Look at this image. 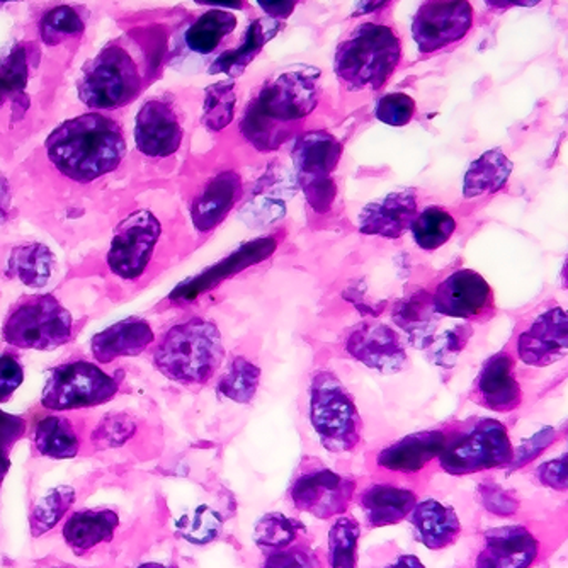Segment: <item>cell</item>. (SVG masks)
I'll return each mask as SVG.
<instances>
[{
  "mask_svg": "<svg viewBox=\"0 0 568 568\" xmlns=\"http://www.w3.org/2000/svg\"><path fill=\"white\" fill-rule=\"evenodd\" d=\"M400 55V40L392 28L366 22L337 47L334 72L354 91H378L397 69Z\"/></svg>",
  "mask_w": 568,
  "mask_h": 568,
  "instance_id": "5b68a950",
  "label": "cell"
},
{
  "mask_svg": "<svg viewBox=\"0 0 568 568\" xmlns=\"http://www.w3.org/2000/svg\"><path fill=\"white\" fill-rule=\"evenodd\" d=\"M73 504H75V490L72 487L51 488L47 496L38 500L31 513V535L38 538L51 528H55Z\"/></svg>",
  "mask_w": 568,
  "mask_h": 568,
  "instance_id": "f35d334b",
  "label": "cell"
},
{
  "mask_svg": "<svg viewBox=\"0 0 568 568\" xmlns=\"http://www.w3.org/2000/svg\"><path fill=\"white\" fill-rule=\"evenodd\" d=\"M541 555L538 536L523 525L488 529L474 568H531Z\"/></svg>",
  "mask_w": 568,
  "mask_h": 568,
  "instance_id": "2e32d148",
  "label": "cell"
},
{
  "mask_svg": "<svg viewBox=\"0 0 568 568\" xmlns=\"http://www.w3.org/2000/svg\"><path fill=\"white\" fill-rule=\"evenodd\" d=\"M281 30V22L273 18H260L252 21L245 30L242 43L230 51H223L210 67V73H225L230 79L242 75L252 60L260 55L264 44L270 43Z\"/></svg>",
  "mask_w": 568,
  "mask_h": 568,
  "instance_id": "83f0119b",
  "label": "cell"
},
{
  "mask_svg": "<svg viewBox=\"0 0 568 568\" xmlns=\"http://www.w3.org/2000/svg\"><path fill=\"white\" fill-rule=\"evenodd\" d=\"M72 315L55 296H34L12 310L2 335L21 349L50 351L69 343Z\"/></svg>",
  "mask_w": 568,
  "mask_h": 568,
  "instance_id": "ba28073f",
  "label": "cell"
},
{
  "mask_svg": "<svg viewBox=\"0 0 568 568\" xmlns=\"http://www.w3.org/2000/svg\"><path fill=\"white\" fill-rule=\"evenodd\" d=\"M474 24L470 2H426L412 21V37L419 51L433 53L462 40Z\"/></svg>",
  "mask_w": 568,
  "mask_h": 568,
  "instance_id": "4fadbf2b",
  "label": "cell"
},
{
  "mask_svg": "<svg viewBox=\"0 0 568 568\" xmlns=\"http://www.w3.org/2000/svg\"><path fill=\"white\" fill-rule=\"evenodd\" d=\"M557 439V433L551 427H545V429L538 430L535 436L529 437L526 442L519 445L518 449H514V459L510 463V468H521L532 459L538 458L551 443Z\"/></svg>",
  "mask_w": 568,
  "mask_h": 568,
  "instance_id": "c3c4849f",
  "label": "cell"
},
{
  "mask_svg": "<svg viewBox=\"0 0 568 568\" xmlns=\"http://www.w3.org/2000/svg\"><path fill=\"white\" fill-rule=\"evenodd\" d=\"M41 38L47 44H59L67 37L81 34L84 31V21L75 9L60 6L51 9L41 19Z\"/></svg>",
  "mask_w": 568,
  "mask_h": 568,
  "instance_id": "60d3db41",
  "label": "cell"
},
{
  "mask_svg": "<svg viewBox=\"0 0 568 568\" xmlns=\"http://www.w3.org/2000/svg\"><path fill=\"white\" fill-rule=\"evenodd\" d=\"M346 351L354 359L383 375L402 372L408 361L398 332L378 322L357 325L347 337Z\"/></svg>",
  "mask_w": 568,
  "mask_h": 568,
  "instance_id": "9a60e30c",
  "label": "cell"
},
{
  "mask_svg": "<svg viewBox=\"0 0 568 568\" xmlns=\"http://www.w3.org/2000/svg\"><path fill=\"white\" fill-rule=\"evenodd\" d=\"M242 193V179L237 172L225 171L215 175L203 187L191 206V219L200 232H210L225 220Z\"/></svg>",
  "mask_w": 568,
  "mask_h": 568,
  "instance_id": "d4e9b609",
  "label": "cell"
},
{
  "mask_svg": "<svg viewBox=\"0 0 568 568\" xmlns=\"http://www.w3.org/2000/svg\"><path fill=\"white\" fill-rule=\"evenodd\" d=\"M12 196L8 179L0 174V223H4L11 210Z\"/></svg>",
  "mask_w": 568,
  "mask_h": 568,
  "instance_id": "816d5d0a",
  "label": "cell"
},
{
  "mask_svg": "<svg viewBox=\"0 0 568 568\" xmlns=\"http://www.w3.org/2000/svg\"><path fill=\"white\" fill-rule=\"evenodd\" d=\"M561 277H564V286L568 290V260L567 263H565L564 267V274H561Z\"/></svg>",
  "mask_w": 568,
  "mask_h": 568,
  "instance_id": "9f6ffc18",
  "label": "cell"
},
{
  "mask_svg": "<svg viewBox=\"0 0 568 568\" xmlns=\"http://www.w3.org/2000/svg\"><path fill=\"white\" fill-rule=\"evenodd\" d=\"M518 356L532 368H547L568 356V310L550 308L518 337Z\"/></svg>",
  "mask_w": 568,
  "mask_h": 568,
  "instance_id": "e0dca14e",
  "label": "cell"
},
{
  "mask_svg": "<svg viewBox=\"0 0 568 568\" xmlns=\"http://www.w3.org/2000/svg\"><path fill=\"white\" fill-rule=\"evenodd\" d=\"M318 75L315 69L292 70L267 82L248 102L241 121L242 135L263 152L280 149L317 108Z\"/></svg>",
  "mask_w": 568,
  "mask_h": 568,
  "instance_id": "6da1fadb",
  "label": "cell"
},
{
  "mask_svg": "<svg viewBox=\"0 0 568 568\" xmlns=\"http://www.w3.org/2000/svg\"><path fill=\"white\" fill-rule=\"evenodd\" d=\"M449 436L443 430H423L408 434L394 445L386 446L376 456V465L394 474H417L424 470L433 459L442 456Z\"/></svg>",
  "mask_w": 568,
  "mask_h": 568,
  "instance_id": "ffe728a7",
  "label": "cell"
},
{
  "mask_svg": "<svg viewBox=\"0 0 568 568\" xmlns=\"http://www.w3.org/2000/svg\"><path fill=\"white\" fill-rule=\"evenodd\" d=\"M22 379H24V373L18 359L9 354L0 356V404L18 390Z\"/></svg>",
  "mask_w": 568,
  "mask_h": 568,
  "instance_id": "f907efd6",
  "label": "cell"
},
{
  "mask_svg": "<svg viewBox=\"0 0 568 568\" xmlns=\"http://www.w3.org/2000/svg\"><path fill=\"white\" fill-rule=\"evenodd\" d=\"M55 257L43 244L22 245L16 248L9 260V276L18 277L30 288H41L53 273Z\"/></svg>",
  "mask_w": 568,
  "mask_h": 568,
  "instance_id": "1f68e13d",
  "label": "cell"
},
{
  "mask_svg": "<svg viewBox=\"0 0 568 568\" xmlns=\"http://www.w3.org/2000/svg\"><path fill=\"white\" fill-rule=\"evenodd\" d=\"M416 113V101L407 94H386L376 102L375 116L382 123L390 126H404L410 123Z\"/></svg>",
  "mask_w": 568,
  "mask_h": 568,
  "instance_id": "7bdbcfd3",
  "label": "cell"
},
{
  "mask_svg": "<svg viewBox=\"0 0 568 568\" xmlns=\"http://www.w3.org/2000/svg\"><path fill=\"white\" fill-rule=\"evenodd\" d=\"M24 433L26 420L22 417L0 410V484L11 468L9 455H11L12 446L24 436Z\"/></svg>",
  "mask_w": 568,
  "mask_h": 568,
  "instance_id": "ee69618b",
  "label": "cell"
},
{
  "mask_svg": "<svg viewBox=\"0 0 568 568\" xmlns=\"http://www.w3.org/2000/svg\"><path fill=\"white\" fill-rule=\"evenodd\" d=\"M357 504L365 514L369 528H386L398 525L410 516L416 507L417 496L410 488L382 481L366 487L359 494Z\"/></svg>",
  "mask_w": 568,
  "mask_h": 568,
  "instance_id": "cb8c5ba5",
  "label": "cell"
},
{
  "mask_svg": "<svg viewBox=\"0 0 568 568\" xmlns=\"http://www.w3.org/2000/svg\"><path fill=\"white\" fill-rule=\"evenodd\" d=\"M118 526H120V518L114 510H79L67 519L63 538L77 555H84L85 551L99 545L110 544Z\"/></svg>",
  "mask_w": 568,
  "mask_h": 568,
  "instance_id": "4316f807",
  "label": "cell"
},
{
  "mask_svg": "<svg viewBox=\"0 0 568 568\" xmlns=\"http://www.w3.org/2000/svg\"><path fill=\"white\" fill-rule=\"evenodd\" d=\"M303 532L305 526L298 519L281 513H270L255 523L254 541L264 554L270 555L293 547Z\"/></svg>",
  "mask_w": 568,
  "mask_h": 568,
  "instance_id": "836d02e7",
  "label": "cell"
},
{
  "mask_svg": "<svg viewBox=\"0 0 568 568\" xmlns=\"http://www.w3.org/2000/svg\"><path fill=\"white\" fill-rule=\"evenodd\" d=\"M174 529L179 538H183L187 544L204 547L213 544L222 535V514L210 506H197L190 513L181 514L174 521Z\"/></svg>",
  "mask_w": 568,
  "mask_h": 568,
  "instance_id": "e575fe53",
  "label": "cell"
},
{
  "mask_svg": "<svg viewBox=\"0 0 568 568\" xmlns=\"http://www.w3.org/2000/svg\"><path fill=\"white\" fill-rule=\"evenodd\" d=\"M47 153L65 178L92 183L121 164L126 142L116 121L89 113L60 124L47 139Z\"/></svg>",
  "mask_w": 568,
  "mask_h": 568,
  "instance_id": "7a4b0ae2",
  "label": "cell"
},
{
  "mask_svg": "<svg viewBox=\"0 0 568 568\" xmlns=\"http://www.w3.org/2000/svg\"><path fill=\"white\" fill-rule=\"evenodd\" d=\"M26 77H28L26 55L21 50H16L0 69V102L4 101L9 92L22 91Z\"/></svg>",
  "mask_w": 568,
  "mask_h": 568,
  "instance_id": "7dc6e473",
  "label": "cell"
},
{
  "mask_svg": "<svg viewBox=\"0 0 568 568\" xmlns=\"http://www.w3.org/2000/svg\"><path fill=\"white\" fill-rule=\"evenodd\" d=\"M343 145L331 133L312 132L300 136L293 150L298 183L315 212L331 210L335 200L332 172L339 165Z\"/></svg>",
  "mask_w": 568,
  "mask_h": 568,
  "instance_id": "30bf717a",
  "label": "cell"
},
{
  "mask_svg": "<svg viewBox=\"0 0 568 568\" xmlns=\"http://www.w3.org/2000/svg\"><path fill=\"white\" fill-rule=\"evenodd\" d=\"M118 382L88 361H72L59 366L48 376L41 404L50 410H75L99 407L113 400Z\"/></svg>",
  "mask_w": 568,
  "mask_h": 568,
  "instance_id": "9c48e42d",
  "label": "cell"
},
{
  "mask_svg": "<svg viewBox=\"0 0 568 568\" xmlns=\"http://www.w3.org/2000/svg\"><path fill=\"white\" fill-rule=\"evenodd\" d=\"M135 423L130 417L110 416L102 419L98 429L92 434V439L104 448H118L135 434Z\"/></svg>",
  "mask_w": 568,
  "mask_h": 568,
  "instance_id": "f6af8a7d",
  "label": "cell"
},
{
  "mask_svg": "<svg viewBox=\"0 0 568 568\" xmlns=\"http://www.w3.org/2000/svg\"><path fill=\"white\" fill-rule=\"evenodd\" d=\"M474 398L488 410L507 414L523 402L521 385L514 373V359L507 353L488 357L475 382Z\"/></svg>",
  "mask_w": 568,
  "mask_h": 568,
  "instance_id": "d6986e66",
  "label": "cell"
},
{
  "mask_svg": "<svg viewBox=\"0 0 568 568\" xmlns=\"http://www.w3.org/2000/svg\"><path fill=\"white\" fill-rule=\"evenodd\" d=\"M155 341L149 322L128 317L94 335L91 347L99 363H113L118 357L139 356Z\"/></svg>",
  "mask_w": 568,
  "mask_h": 568,
  "instance_id": "484cf974",
  "label": "cell"
},
{
  "mask_svg": "<svg viewBox=\"0 0 568 568\" xmlns=\"http://www.w3.org/2000/svg\"><path fill=\"white\" fill-rule=\"evenodd\" d=\"M235 82L222 81L210 85L204 94L203 123L212 132H222L223 128L234 120L235 113Z\"/></svg>",
  "mask_w": 568,
  "mask_h": 568,
  "instance_id": "ab89813d",
  "label": "cell"
},
{
  "mask_svg": "<svg viewBox=\"0 0 568 568\" xmlns=\"http://www.w3.org/2000/svg\"><path fill=\"white\" fill-rule=\"evenodd\" d=\"M408 521L416 532L417 541L433 551L452 547L463 531L456 510L436 499L417 503Z\"/></svg>",
  "mask_w": 568,
  "mask_h": 568,
  "instance_id": "603a6c76",
  "label": "cell"
},
{
  "mask_svg": "<svg viewBox=\"0 0 568 568\" xmlns=\"http://www.w3.org/2000/svg\"><path fill=\"white\" fill-rule=\"evenodd\" d=\"M161 237V223L146 210L132 213L118 225L108 252V264L116 276L136 280L145 273Z\"/></svg>",
  "mask_w": 568,
  "mask_h": 568,
  "instance_id": "8fae6325",
  "label": "cell"
},
{
  "mask_svg": "<svg viewBox=\"0 0 568 568\" xmlns=\"http://www.w3.org/2000/svg\"><path fill=\"white\" fill-rule=\"evenodd\" d=\"M225 357L222 334L213 322L191 318L165 332L153 351V365L179 385L209 383Z\"/></svg>",
  "mask_w": 568,
  "mask_h": 568,
  "instance_id": "277c9868",
  "label": "cell"
},
{
  "mask_svg": "<svg viewBox=\"0 0 568 568\" xmlns=\"http://www.w3.org/2000/svg\"><path fill=\"white\" fill-rule=\"evenodd\" d=\"M38 452L51 459H69L79 453V437L62 417H43L34 427Z\"/></svg>",
  "mask_w": 568,
  "mask_h": 568,
  "instance_id": "d6a6232c",
  "label": "cell"
},
{
  "mask_svg": "<svg viewBox=\"0 0 568 568\" xmlns=\"http://www.w3.org/2000/svg\"><path fill=\"white\" fill-rule=\"evenodd\" d=\"M478 499L484 509L497 518H513L521 506L516 494L510 493L496 481H484L478 487Z\"/></svg>",
  "mask_w": 568,
  "mask_h": 568,
  "instance_id": "b9f144b4",
  "label": "cell"
},
{
  "mask_svg": "<svg viewBox=\"0 0 568 568\" xmlns=\"http://www.w3.org/2000/svg\"><path fill=\"white\" fill-rule=\"evenodd\" d=\"M414 241L424 251L443 247L455 234L456 222L452 213L439 206H429L417 215L410 226Z\"/></svg>",
  "mask_w": 568,
  "mask_h": 568,
  "instance_id": "74e56055",
  "label": "cell"
},
{
  "mask_svg": "<svg viewBox=\"0 0 568 568\" xmlns=\"http://www.w3.org/2000/svg\"><path fill=\"white\" fill-rule=\"evenodd\" d=\"M237 19L225 11L204 12L184 33V44L196 55H212L213 51L234 33Z\"/></svg>",
  "mask_w": 568,
  "mask_h": 568,
  "instance_id": "f546056e",
  "label": "cell"
},
{
  "mask_svg": "<svg viewBox=\"0 0 568 568\" xmlns=\"http://www.w3.org/2000/svg\"><path fill=\"white\" fill-rule=\"evenodd\" d=\"M385 568H426V565L416 555H400Z\"/></svg>",
  "mask_w": 568,
  "mask_h": 568,
  "instance_id": "db71d44e",
  "label": "cell"
},
{
  "mask_svg": "<svg viewBox=\"0 0 568 568\" xmlns=\"http://www.w3.org/2000/svg\"><path fill=\"white\" fill-rule=\"evenodd\" d=\"M436 315L433 296L420 292L404 300L395 310L394 318L414 346L424 347L436 327Z\"/></svg>",
  "mask_w": 568,
  "mask_h": 568,
  "instance_id": "4dcf8cb0",
  "label": "cell"
},
{
  "mask_svg": "<svg viewBox=\"0 0 568 568\" xmlns=\"http://www.w3.org/2000/svg\"><path fill=\"white\" fill-rule=\"evenodd\" d=\"M510 172H513V162L500 150L485 152L468 169L463 183V194L470 200L481 194L497 193L506 187Z\"/></svg>",
  "mask_w": 568,
  "mask_h": 568,
  "instance_id": "f1b7e54d",
  "label": "cell"
},
{
  "mask_svg": "<svg viewBox=\"0 0 568 568\" xmlns=\"http://www.w3.org/2000/svg\"><path fill=\"white\" fill-rule=\"evenodd\" d=\"M433 305L437 315L470 321L494 312V292L480 274L459 270L439 283Z\"/></svg>",
  "mask_w": 568,
  "mask_h": 568,
  "instance_id": "5bb4252c",
  "label": "cell"
},
{
  "mask_svg": "<svg viewBox=\"0 0 568 568\" xmlns=\"http://www.w3.org/2000/svg\"><path fill=\"white\" fill-rule=\"evenodd\" d=\"M261 383L260 366L245 357H235L219 382V392L229 400L237 404H251Z\"/></svg>",
  "mask_w": 568,
  "mask_h": 568,
  "instance_id": "8d00e7d4",
  "label": "cell"
},
{
  "mask_svg": "<svg viewBox=\"0 0 568 568\" xmlns=\"http://www.w3.org/2000/svg\"><path fill=\"white\" fill-rule=\"evenodd\" d=\"M535 475L544 487L557 490V493H565L568 490V455L541 463L536 468Z\"/></svg>",
  "mask_w": 568,
  "mask_h": 568,
  "instance_id": "681fc988",
  "label": "cell"
},
{
  "mask_svg": "<svg viewBox=\"0 0 568 568\" xmlns=\"http://www.w3.org/2000/svg\"><path fill=\"white\" fill-rule=\"evenodd\" d=\"M139 47L135 38L113 41L82 70L79 99L94 110H118L139 98L158 65L153 51Z\"/></svg>",
  "mask_w": 568,
  "mask_h": 568,
  "instance_id": "3957f363",
  "label": "cell"
},
{
  "mask_svg": "<svg viewBox=\"0 0 568 568\" xmlns=\"http://www.w3.org/2000/svg\"><path fill=\"white\" fill-rule=\"evenodd\" d=\"M139 568H171V567H168V565L153 564V561H150V564L140 565Z\"/></svg>",
  "mask_w": 568,
  "mask_h": 568,
  "instance_id": "11a10c76",
  "label": "cell"
},
{
  "mask_svg": "<svg viewBox=\"0 0 568 568\" xmlns=\"http://www.w3.org/2000/svg\"><path fill=\"white\" fill-rule=\"evenodd\" d=\"M274 248H276V241L274 239H260V241L248 242L244 247L235 251L234 254H230L229 257L220 261L216 266L210 267L209 271H204L200 276L181 284L171 296L175 300L196 298L200 293L215 288L216 284L222 283L226 277L234 276V274L241 273L245 267L254 266V264L267 260L273 254Z\"/></svg>",
  "mask_w": 568,
  "mask_h": 568,
  "instance_id": "7402d4cb",
  "label": "cell"
},
{
  "mask_svg": "<svg viewBox=\"0 0 568 568\" xmlns=\"http://www.w3.org/2000/svg\"><path fill=\"white\" fill-rule=\"evenodd\" d=\"M135 142L146 158L164 159L178 152L183 126L174 106L162 99L145 102L136 114Z\"/></svg>",
  "mask_w": 568,
  "mask_h": 568,
  "instance_id": "ac0fdd59",
  "label": "cell"
},
{
  "mask_svg": "<svg viewBox=\"0 0 568 568\" xmlns=\"http://www.w3.org/2000/svg\"><path fill=\"white\" fill-rule=\"evenodd\" d=\"M261 8L273 19L286 18L296 8V2H260Z\"/></svg>",
  "mask_w": 568,
  "mask_h": 568,
  "instance_id": "f5cc1de1",
  "label": "cell"
},
{
  "mask_svg": "<svg viewBox=\"0 0 568 568\" xmlns=\"http://www.w3.org/2000/svg\"><path fill=\"white\" fill-rule=\"evenodd\" d=\"M356 494V480L328 470L314 468L298 475L290 490L295 509L317 519L341 518L347 513Z\"/></svg>",
  "mask_w": 568,
  "mask_h": 568,
  "instance_id": "7c38bea8",
  "label": "cell"
},
{
  "mask_svg": "<svg viewBox=\"0 0 568 568\" xmlns=\"http://www.w3.org/2000/svg\"><path fill=\"white\" fill-rule=\"evenodd\" d=\"M439 467L453 477H467L494 468L510 467L513 443L506 426L499 420L480 419L446 443Z\"/></svg>",
  "mask_w": 568,
  "mask_h": 568,
  "instance_id": "52a82bcc",
  "label": "cell"
},
{
  "mask_svg": "<svg viewBox=\"0 0 568 568\" xmlns=\"http://www.w3.org/2000/svg\"><path fill=\"white\" fill-rule=\"evenodd\" d=\"M263 568H321L317 555L303 545H293L284 550L266 555Z\"/></svg>",
  "mask_w": 568,
  "mask_h": 568,
  "instance_id": "bcb514c9",
  "label": "cell"
},
{
  "mask_svg": "<svg viewBox=\"0 0 568 568\" xmlns=\"http://www.w3.org/2000/svg\"><path fill=\"white\" fill-rule=\"evenodd\" d=\"M417 215L416 191L402 190L365 206L359 216V230L366 235L398 239L410 229Z\"/></svg>",
  "mask_w": 568,
  "mask_h": 568,
  "instance_id": "44dd1931",
  "label": "cell"
},
{
  "mask_svg": "<svg viewBox=\"0 0 568 568\" xmlns=\"http://www.w3.org/2000/svg\"><path fill=\"white\" fill-rule=\"evenodd\" d=\"M361 526L354 518L341 516L328 529V567L357 568Z\"/></svg>",
  "mask_w": 568,
  "mask_h": 568,
  "instance_id": "d590c367",
  "label": "cell"
},
{
  "mask_svg": "<svg viewBox=\"0 0 568 568\" xmlns=\"http://www.w3.org/2000/svg\"><path fill=\"white\" fill-rule=\"evenodd\" d=\"M310 424L331 453H351L359 446L363 420L353 395L331 372L315 373L310 383Z\"/></svg>",
  "mask_w": 568,
  "mask_h": 568,
  "instance_id": "8992f818",
  "label": "cell"
}]
</instances>
